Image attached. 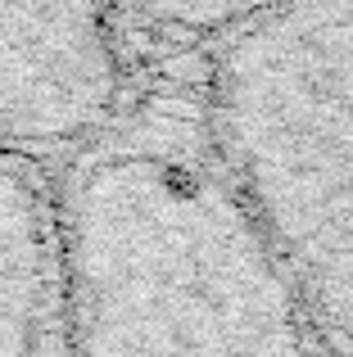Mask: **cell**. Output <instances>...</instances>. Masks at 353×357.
I'll list each match as a JSON object with an SVG mask.
<instances>
[{"mask_svg": "<svg viewBox=\"0 0 353 357\" xmlns=\"http://www.w3.org/2000/svg\"><path fill=\"white\" fill-rule=\"evenodd\" d=\"M200 73L204 54L141 73L54 190L68 357H326L213 145Z\"/></svg>", "mask_w": 353, "mask_h": 357, "instance_id": "cell-1", "label": "cell"}, {"mask_svg": "<svg viewBox=\"0 0 353 357\" xmlns=\"http://www.w3.org/2000/svg\"><path fill=\"white\" fill-rule=\"evenodd\" d=\"M200 91L322 349L353 357V5L240 9L204 50Z\"/></svg>", "mask_w": 353, "mask_h": 357, "instance_id": "cell-2", "label": "cell"}, {"mask_svg": "<svg viewBox=\"0 0 353 357\" xmlns=\"http://www.w3.org/2000/svg\"><path fill=\"white\" fill-rule=\"evenodd\" d=\"M326 357H340V353H326Z\"/></svg>", "mask_w": 353, "mask_h": 357, "instance_id": "cell-3", "label": "cell"}]
</instances>
